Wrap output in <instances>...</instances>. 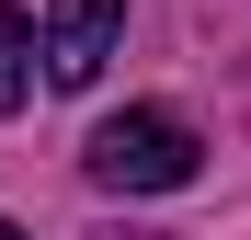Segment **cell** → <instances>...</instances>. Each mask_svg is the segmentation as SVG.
Returning a JSON list of instances; mask_svg holds the SVG:
<instances>
[{
    "mask_svg": "<svg viewBox=\"0 0 251 240\" xmlns=\"http://www.w3.org/2000/svg\"><path fill=\"white\" fill-rule=\"evenodd\" d=\"M92 183L103 194H183L194 172H205V137L183 126V114H160V103H126V114H103L92 126Z\"/></svg>",
    "mask_w": 251,
    "mask_h": 240,
    "instance_id": "obj_1",
    "label": "cell"
},
{
    "mask_svg": "<svg viewBox=\"0 0 251 240\" xmlns=\"http://www.w3.org/2000/svg\"><path fill=\"white\" fill-rule=\"evenodd\" d=\"M114 34H126V0H46V34H34V57H46L57 92H92L103 57H114Z\"/></svg>",
    "mask_w": 251,
    "mask_h": 240,
    "instance_id": "obj_2",
    "label": "cell"
},
{
    "mask_svg": "<svg viewBox=\"0 0 251 240\" xmlns=\"http://www.w3.org/2000/svg\"><path fill=\"white\" fill-rule=\"evenodd\" d=\"M34 103V23L0 0V114H23Z\"/></svg>",
    "mask_w": 251,
    "mask_h": 240,
    "instance_id": "obj_3",
    "label": "cell"
},
{
    "mask_svg": "<svg viewBox=\"0 0 251 240\" xmlns=\"http://www.w3.org/2000/svg\"><path fill=\"white\" fill-rule=\"evenodd\" d=\"M0 240H23V229H12V217H0Z\"/></svg>",
    "mask_w": 251,
    "mask_h": 240,
    "instance_id": "obj_4",
    "label": "cell"
}]
</instances>
